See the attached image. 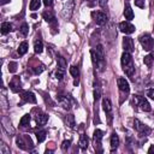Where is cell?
I'll use <instances>...</instances> for the list:
<instances>
[{
  "label": "cell",
  "instance_id": "2",
  "mask_svg": "<svg viewBox=\"0 0 154 154\" xmlns=\"http://www.w3.org/2000/svg\"><path fill=\"white\" fill-rule=\"evenodd\" d=\"M140 43L142 45L143 49L149 52V51H152V48L154 46V40L152 38V36L149 34H143L140 36Z\"/></svg>",
  "mask_w": 154,
  "mask_h": 154
},
{
  "label": "cell",
  "instance_id": "3",
  "mask_svg": "<svg viewBox=\"0 0 154 154\" xmlns=\"http://www.w3.org/2000/svg\"><path fill=\"white\" fill-rule=\"evenodd\" d=\"M134 128H135L136 131H137L138 134H141L142 136H147V135H149L150 131H152L149 126H147L146 124H143V123L140 122L138 119H135V120H134Z\"/></svg>",
  "mask_w": 154,
  "mask_h": 154
},
{
  "label": "cell",
  "instance_id": "14",
  "mask_svg": "<svg viewBox=\"0 0 154 154\" xmlns=\"http://www.w3.org/2000/svg\"><path fill=\"white\" fill-rule=\"evenodd\" d=\"M101 140H102V131L99 130V129H96V130L94 131V137H93L95 148H96V147H100V144H101Z\"/></svg>",
  "mask_w": 154,
  "mask_h": 154
},
{
  "label": "cell",
  "instance_id": "17",
  "mask_svg": "<svg viewBox=\"0 0 154 154\" xmlns=\"http://www.w3.org/2000/svg\"><path fill=\"white\" fill-rule=\"evenodd\" d=\"M102 108H103V111L106 112V113H111V111H112V103H111V101H109V99H103L102 100Z\"/></svg>",
  "mask_w": 154,
  "mask_h": 154
},
{
  "label": "cell",
  "instance_id": "8",
  "mask_svg": "<svg viewBox=\"0 0 154 154\" xmlns=\"http://www.w3.org/2000/svg\"><path fill=\"white\" fill-rule=\"evenodd\" d=\"M119 29H120V31H122V32H124L125 35L132 34V32L135 31V26H134L130 22H128V20L122 22V23L119 24Z\"/></svg>",
  "mask_w": 154,
  "mask_h": 154
},
{
  "label": "cell",
  "instance_id": "30",
  "mask_svg": "<svg viewBox=\"0 0 154 154\" xmlns=\"http://www.w3.org/2000/svg\"><path fill=\"white\" fill-rule=\"evenodd\" d=\"M16 142H17V146L20 148V149H26V146H25V142L23 141V138L20 137V136H18L17 138H16Z\"/></svg>",
  "mask_w": 154,
  "mask_h": 154
},
{
  "label": "cell",
  "instance_id": "39",
  "mask_svg": "<svg viewBox=\"0 0 154 154\" xmlns=\"http://www.w3.org/2000/svg\"><path fill=\"white\" fill-rule=\"evenodd\" d=\"M100 99V90L99 89H95L94 90V100L96 101V100H99Z\"/></svg>",
  "mask_w": 154,
  "mask_h": 154
},
{
  "label": "cell",
  "instance_id": "11",
  "mask_svg": "<svg viewBox=\"0 0 154 154\" xmlns=\"http://www.w3.org/2000/svg\"><path fill=\"white\" fill-rule=\"evenodd\" d=\"M117 83H118V88L123 91V93H129L130 91V85H129V82L125 79V78H118V81H117Z\"/></svg>",
  "mask_w": 154,
  "mask_h": 154
},
{
  "label": "cell",
  "instance_id": "19",
  "mask_svg": "<svg viewBox=\"0 0 154 154\" xmlns=\"http://www.w3.org/2000/svg\"><path fill=\"white\" fill-rule=\"evenodd\" d=\"M42 51H43V43H42V41L38 38V40H36L35 43H34V52H35L36 54H40V53H42Z\"/></svg>",
  "mask_w": 154,
  "mask_h": 154
},
{
  "label": "cell",
  "instance_id": "44",
  "mask_svg": "<svg viewBox=\"0 0 154 154\" xmlns=\"http://www.w3.org/2000/svg\"><path fill=\"white\" fill-rule=\"evenodd\" d=\"M106 1H107V0H99V4H100L101 6H103V5L106 4Z\"/></svg>",
  "mask_w": 154,
  "mask_h": 154
},
{
  "label": "cell",
  "instance_id": "34",
  "mask_svg": "<svg viewBox=\"0 0 154 154\" xmlns=\"http://www.w3.org/2000/svg\"><path fill=\"white\" fill-rule=\"evenodd\" d=\"M70 73H71L75 78H77L78 75H79V70H78V67H77V66H71V67H70Z\"/></svg>",
  "mask_w": 154,
  "mask_h": 154
},
{
  "label": "cell",
  "instance_id": "29",
  "mask_svg": "<svg viewBox=\"0 0 154 154\" xmlns=\"http://www.w3.org/2000/svg\"><path fill=\"white\" fill-rule=\"evenodd\" d=\"M2 126H4V129H5V130H6V131H7L8 134L11 132V135H12V134L14 132V130H13V128H12V126L10 125V123H8V124L6 123V119H5V118L2 119Z\"/></svg>",
  "mask_w": 154,
  "mask_h": 154
},
{
  "label": "cell",
  "instance_id": "37",
  "mask_svg": "<svg viewBox=\"0 0 154 154\" xmlns=\"http://www.w3.org/2000/svg\"><path fill=\"white\" fill-rule=\"evenodd\" d=\"M144 1H146V0H134L135 5H136L137 7H140V8H143V7H144Z\"/></svg>",
  "mask_w": 154,
  "mask_h": 154
},
{
  "label": "cell",
  "instance_id": "18",
  "mask_svg": "<svg viewBox=\"0 0 154 154\" xmlns=\"http://www.w3.org/2000/svg\"><path fill=\"white\" fill-rule=\"evenodd\" d=\"M88 144H89V138H88V136L84 135V134H82L81 137H79V147H81L82 149H85V148L88 147Z\"/></svg>",
  "mask_w": 154,
  "mask_h": 154
},
{
  "label": "cell",
  "instance_id": "45",
  "mask_svg": "<svg viewBox=\"0 0 154 154\" xmlns=\"http://www.w3.org/2000/svg\"><path fill=\"white\" fill-rule=\"evenodd\" d=\"M11 0H1V5H5V4H7V2H10Z\"/></svg>",
  "mask_w": 154,
  "mask_h": 154
},
{
  "label": "cell",
  "instance_id": "20",
  "mask_svg": "<svg viewBox=\"0 0 154 154\" xmlns=\"http://www.w3.org/2000/svg\"><path fill=\"white\" fill-rule=\"evenodd\" d=\"M124 17L128 20H131L134 18V12H132V10H131V7L129 5H126L125 8H124Z\"/></svg>",
  "mask_w": 154,
  "mask_h": 154
},
{
  "label": "cell",
  "instance_id": "35",
  "mask_svg": "<svg viewBox=\"0 0 154 154\" xmlns=\"http://www.w3.org/2000/svg\"><path fill=\"white\" fill-rule=\"evenodd\" d=\"M16 70H17V63L11 61V63L8 64V71H10V72H16Z\"/></svg>",
  "mask_w": 154,
  "mask_h": 154
},
{
  "label": "cell",
  "instance_id": "4",
  "mask_svg": "<svg viewBox=\"0 0 154 154\" xmlns=\"http://www.w3.org/2000/svg\"><path fill=\"white\" fill-rule=\"evenodd\" d=\"M94 53H95V57H96V59L99 61L97 67H100V70H102L103 66H105V53H103L102 46L101 45H97L96 48H95V51H94Z\"/></svg>",
  "mask_w": 154,
  "mask_h": 154
},
{
  "label": "cell",
  "instance_id": "38",
  "mask_svg": "<svg viewBox=\"0 0 154 154\" xmlns=\"http://www.w3.org/2000/svg\"><path fill=\"white\" fill-rule=\"evenodd\" d=\"M45 70V67L42 66V65H40V66H36V67H34V72L36 73V75H40L42 71Z\"/></svg>",
  "mask_w": 154,
  "mask_h": 154
},
{
  "label": "cell",
  "instance_id": "27",
  "mask_svg": "<svg viewBox=\"0 0 154 154\" xmlns=\"http://www.w3.org/2000/svg\"><path fill=\"white\" fill-rule=\"evenodd\" d=\"M40 5H41V0H31L29 7H30L31 11H35V10H37L40 7Z\"/></svg>",
  "mask_w": 154,
  "mask_h": 154
},
{
  "label": "cell",
  "instance_id": "12",
  "mask_svg": "<svg viewBox=\"0 0 154 154\" xmlns=\"http://www.w3.org/2000/svg\"><path fill=\"white\" fill-rule=\"evenodd\" d=\"M20 96H22V99L25 102H31V103H35L36 102V97H35L34 93H31V91H22Z\"/></svg>",
  "mask_w": 154,
  "mask_h": 154
},
{
  "label": "cell",
  "instance_id": "21",
  "mask_svg": "<svg viewBox=\"0 0 154 154\" xmlns=\"http://www.w3.org/2000/svg\"><path fill=\"white\" fill-rule=\"evenodd\" d=\"M11 30H12V24H11V23H8V22H4V23L1 24V34H2V35L10 32Z\"/></svg>",
  "mask_w": 154,
  "mask_h": 154
},
{
  "label": "cell",
  "instance_id": "25",
  "mask_svg": "<svg viewBox=\"0 0 154 154\" xmlns=\"http://www.w3.org/2000/svg\"><path fill=\"white\" fill-rule=\"evenodd\" d=\"M153 61H154V58H153L152 54H148V55H146V57L143 58V63H144L147 66H149V67L153 65Z\"/></svg>",
  "mask_w": 154,
  "mask_h": 154
},
{
  "label": "cell",
  "instance_id": "7",
  "mask_svg": "<svg viewBox=\"0 0 154 154\" xmlns=\"http://www.w3.org/2000/svg\"><path fill=\"white\" fill-rule=\"evenodd\" d=\"M91 16H93L94 20L96 22V24H99V25H102L107 22V16L102 11H94L91 13Z\"/></svg>",
  "mask_w": 154,
  "mask_h": 154
},
{
  "label": "cell",
  "instance_id": "32",
  "mask_svg": "<svg viewBox=\"0 0 154 154\" xmlns=\"http://www.w3.org/2000/svg\"><path fill=\"white\" fill-rule=\"evenodd\" d=\"M0 153L1 154H10V148L4 142H1V144H0Z\"/></svg>",
  "mask_w": 154,
  "mask_h": 154
},
{
  "label": "cell",
  "instance_id": "36",
  "mask_svg": "<svg viewBox=\"0 0 154 154\" xmlns=\"http://www.w3.org/2000/svg\"><path fill=\"white\" fill-rule=\"evenodd\" d=\"M58 61H59V67H61V69H65L66 67V63H65V59L63 57H59L58 58Z\"/></svg>",
  "mask_w": 154,
  "mask_h": 154
},
{
  "label": "cell",
  "instance_id": "22",
  "mask_svg": "<svg viewBox=\"0 0 154 154\" xmlns=\"http://www.w3.org/2000/svg\"><path fill=\"white\" fill-rule=\"evenodd\" d=\"M42 17H43V19L46 20V22H48V23H52V22H54V14L52 13V12H49V11H45L43 13H42Z\"/></svg>",
  "mask_w": 154,
  "mask_h": 154
},
{
  "label": "cell",
  "instance_id": "28",
  "mask_svg": "<svg viewBox=\"0 0 154 154\" xmlns=\"http://www.w3.org/2000/svg\"><path fill=\"white\" fill-rule=\"evenodd\" d=\"M36 138L38 142H43L46 140V131L45 130H40L36 132Z\"/></svg>",
  "mask_w": 154,
  "mask_h": 154
},
{
  "label": "cell",
  "instance_id": "24",
  "mask_svg": "<svg viewBox=\"0 0 154 154\" xmlns=\"http://www.w3.org/2000/svg\"><path fill=\"white\" fill-rule=\"evenodd\" d=\"M26 51H28V43L24 41V42H22V43L19 45V47H18V54H19V55H24V54L26 53Z\"/></svg>",
  "mask_w": 154,
  "mask_h": 154
},
{
  "label": "cell",
  "instance_id": "40",
  "mask_svg": "<svg viewBox=\"0 0 154 154\" xmlns=\"http://www.w3.org/2000/svg\"><path fill=\"white\" fill-rule=\"evenodd\" d=\"M70 143H71L70 141H64V142H63V146H61V148H63L64 150H66V149L70 147Z\"/></svg>",
  "mask_w": 154,
  "mask_h": 154
},
{
  "label": "cell",
  "instance_id": "6",
  "mask_svg": "<svg viewBox=\"0 0 154 154\" xmlns=\"http://www.w3.org/2000/svg\"><path fill=\"white\" fill-rule=\"evenodd\" d=\"M73 8H75V1H73V0H69L67 4L64 6V10H63V17H64L65 19H69V18L72 16Z\"/></svg>",
  "mask_w": 154,
  "mask_h": 154
},
{
  "label": "cell",
  "instance_id": "1",
  "mask_svg": "<svg viewBox=\"0 0 154 154\" xmlns=\"http://www.w3.org/2000/svg\"><path fill=\"white\" fill-rule=\"evenodd\" d=\"M120 60H122V66H123L124 72L129 77L134 76V73H135V66H134V61H132L131 54L129 52H124L122 54V59Z\"/></svg>",
  "mask_w": 154,
  "mask_h": 154
},
{
  "label": "cell",
  "instance_id": "5",
  "mask_svg": "<svg viewBox=\"0 0 154 154\" xmlns=\"http://www.w3.org/2000/svg\"><path fill=\"white\" fill-rule=\"evenodd\" d=\"M135 101H136V103L140 106V108H141L142 111L149 112V111L152 109V107H150L149 102H148V101H147L144 97H142V96H138V95H135Z\"/></svg>",
  "mask_w": 154,
  "mask_h": 154
},
{
  "label": "cell",
  "instance_id": "23",
  "mask_svg": "<svg viewBox=\"0 0 154 154\" xmlns=\"http://www.w3.org/2000/svg\"><path fill=\"white\" fill-rule=\"evenodd\" d=\"M29 123H30V114H25V116H23V117H22V119L19 120V125H20V126H23V128L28 126V125H29Z\"/></svg>",
  "mask_w": 154,
  "mask_h": 154
},
{
  "label": "cell",
  "instance_id": "41",
  "mask_svg": "<svg viewBox=\"0 0 154 154\" xmlns=\"http://www.w3.org/2000/svg\"><path fill=\"white\" fill-rule=\"evenodd\" d=\"M147 95L150 97V99H154V89H149L147 91Z\"/></svg>",
  "mask_w": 154,
  "mask_h": 154
},
{
  "label": "cell",
  "instance_id": "33",
  "mask_svg": "<svg viewBox=\"0 0 154 154\" xmlns=\"http://www.w3.org/2000/svg\"><path fill=\"white\" fill-rule=\"evenodd\" d=\"M28 31H29V26H28V24H26V23L22 24V26H20V29H19V32H20L23 36H25V35L28 34Z\"/></svg>",
  "mask_w": 154,
  "mask_h": 154
},
{
  "label": "cell",
  "instance_id": "13",
  "mask_svg": "<svg viewBox=\"0 0 154 154\" xmlns=\"http://www.w3.org/2000/svg\"><path fill=\"white\" fill-rule=\"evenodd\" d=\"M10 87H11V90L13 93H17L20 90V81H19V77H13L12 81L10 82Z\"/></svg>",
  "mask_w": 154,
  "mask_h": 154
},
{
  "label": "cell",
  "instance_id": "26",
  "mask_svg": "<svg viewBox=\"0 0 154 154\" xmlns=\"http://www.w3.org/2000/svg\"><path fill=\"white\" fill-rule=\"evenodd\" d=\"M65 123H66V125H69V128H73L75 126V118H73V116L69 114L65 118Z\"/></svg>",
  "mask_w": 154,
  "mask_h": 154
},
{
  "label": "cell",
  "instance_id": "43",
  "mask_svg": "<svg viewBox=\"0 0 154 154\" xmlns=\"http://www.w3.org/2000/svg\"><path fill=\"white\" fill-rule=\"evenodd\" d=\"M148 153H149V154H153V153H154V144L149 147V149H148Z\"/></svg>",
  "mask_w": 154,
  "mask_h": 154
},
{
  "label": "cell",
  "instance_id": "9",
  "mask_svg": "<svg viewBox=\"0 0 154 154\" xmlns=\"http://www.w3.org/2000/svg\"><path fill=\"white\" fill-rule=\"evenodd\" d=\"M58 102L64 109H70L71 108V101L67 96L65 95H58Z\"/></svg>",
  "mask_w": 154,
  "mask_h": 154
},
{
  "label": "cell",
  "instance_id": "31",
  "mask_svg": "<svg viewBox=\"0 0 154 154\" xmlns=\"http://www.w3.org/2000/svg\"><path fill=\"white\" fill-rule=\"evenodd\" d=\"M64 73H65V69H61V67H59V69L55 71V78L60 81V79L64 77Z\"/></svg>",
  "mask_w": 154,
  "mask_h": 154
},
{
  "label": "cell",
  "instance_id": "15",
  "mask_svg": "<svg viewBox=\"0 0 154 154\" xmlns=\"http://www.w3.org/2000/svg\"><path fill=\"white\" fill-rule=\"evenodd\" d=\"M118 146H119V137L116 132H113L111 135V149L114 150V149L118 148Z\"/></svg>",
  "mask_w": 154,
  "mask_h": 154
},
{
  "label": "cell",
  "instance_id": "16",
  "mask_svg": "<svg viewBox=\"0 0 154 154\" xmlns=\"http://www.w3.org/2000/svg\"><path fill=\"white\" fill-rule=\"evenodd\" d=\"M47 120H48V116L46 113H40L36 116V123L38 125H45L47 123Z\"/></svg>",
  "mask_w": 154,
  "mask_h": 154
},
{
  "label": "cell",
  "instance_id": "42",
  "mask_svg": "<svg viewBox=\"0 0 154 154\" xmlns=\"http://www.w3.org/2000/svg\"><path fill=\"white\" fill-rule=\"evenodd\" d=\"M43 4H45V6H52V4H53V0H43Z\"/></svg>",
  "mask_w": 154,
  "mask_h": 154
},
{
  "label": "cell",
  "instance_id": "10",
  "mask_svg": "<svg viewBox=\"0 0 154 154\" xmlns=\"http://www.w3.org/2000/svg\"><path fill=\"white\" fill-rule=\"evenodd\" d=\"M123 48H124V52H129V53L132 52V49H134V42H132V38L131 37L125 36L123 38Z\"/></svg>",
  "mask_w": 154,
  "mask_h": 154
}]
</instances>
